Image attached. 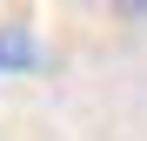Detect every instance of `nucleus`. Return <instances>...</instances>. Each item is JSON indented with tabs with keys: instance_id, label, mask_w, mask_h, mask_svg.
Segmentation results:
<instances>
[{
	"instance_id": "1",
	"label": "nucleus",
	"mask_w": 147,
	"mask_h": 141,
	"mask_svg": "<svg viewBox=\"0 0 147 141\" xmlns=\"http://www.w3.org/2000/svg\"><path fill=\"white\" fill-rule=\"evenodd\" d=\"M40 67V40L13 20H0V74H34Z\"/></svg>"
},
{
	"instance_id": "2",
	"label": "nucleus",
	"mask_w": 147,
	"mask_h": 141,
	"mask_svg": "<svg viewBox=\"0 0 147 141\" xmlns=\"http://www.w3.org/2000/svg\"><path fill=\"white\" fill-rule=\"evenodd\" d=\"M94 7H107V14H120V20H140L147 0H94Z\"/></svg>"
}]
</instances>
